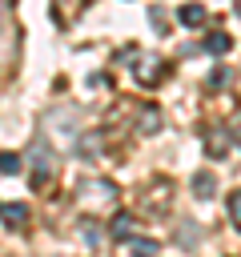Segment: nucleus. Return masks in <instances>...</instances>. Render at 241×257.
<instances>
[{
    "label": "nucleus",
    "mask_w": 241,
    "mask_h": 257,
    "mask_svg": "<svg viewBox=\"0 0 241 257\" xmlns=\"http://www.w3.org/2000/svg\"><path fill=\"white\" fill-rule=\"evenodd\" d=\"M116 201H120V193L108 177H84L76 185V205H80L84 217H112Z\"/></svg>",
    "instance_id": "f257e3e1"
},
{
    "label": "nucleus",
    "mask_w": 241,
    "mask_h": 257,
    "mask_svg": "<svg viewBox=\"0 0 241 257\" xmlns=\"http://www.w3.org/2000/svg\"><path fill=\"white\" fill-rule=\"evenodd\" d=\"M32 189H44L48 181H52V149L44 145V137H36L32 141Z\"/></svg>",
    "instance_id": "f03ea898"
},
{
    "label": "nucleus",
    "mask_w": 241,
    "mask_h": 257,
    "mask_svg": "<svg viewBox=\"0 0 241 257\" xmlns=\"http://www.w3.org/2000/svg\"><path fill=\"white\" fill-rule=\"evenodd\" d=\"M141 201H145V209H153V213H165L169 209V201H173V181H165V177H157L145 193H141Z\"/></svg>",
    "instance_id": "7ed1b4c3"
},
{
    "label": "nucleus",
    "mask_w": 241,
    "mask_h": 257,
    "mask_svg": "<svg viewBox=\"0 0 241 257\" xmlns=\"http://www.w3.org/2000/svg\"><path fill=\"white\" fill-rule=\"evenodd\" d=\"M133 72H137V80H141V84H149V88H153V84H161V76H165V60H161V56H141Z\"/></svg>",
    "instance_id": "20e7f679"
},
{
    "label": "nucleus",
    "mask_w": 241,
    "mask_h": 257,
    "mask_svg": "<svg viewBox=\"0 0 241 257\" xmlns=\"http://www.w3.org/2000/svg\"><path fill=\"white\" fill-rule=\"evenodd\" d=\"M229 145H233L229 128H209V137H205V153H209V161H221V157L229 153Z\"/></svg>",
    "instance_id": "39448f33"
},
{
    "label": "nucleus",
    "mask_w": 241,
    "mask_h": 257,
    "mask_svg": "<svg viewBox=\"0 0 241 257\" xmlns=\"http://www.w3.org/2000/svg\"><path fill=\"white\" fill-rule=\"evenodd\" d=\"M189 185H193V197H197V201H213V197H217V177H213L209 169H197Z\"/></svg>",
    "instance_id": "423d86ee"
},
{
    "label": "nucleus",
    "mask_w": 241,
    "mask_h": 257,
    "mask_svg": "<svg viewBox=\"0 0 241 257\" xmlns=\"http://www.w3.org/2000/svg\"><path fill=\"white\" fill-rule=\"evenodd\" d=\"M133 229H137V217H133V213H112V217H108L112 241H133Z\"/></svg>",
    "instance_id": "0eeeda50"
},
{
    "label": "nucleus",
    "mask_w": 241,
    "mask_h": 257,
    "mask_svg": "<svg viewBox=\"0 0 241 257\" xmlns=\"http://www.w3.org/2000/svg\"><path fill=\"white\" fill-rule=\"evenodd\" d=\"M80 8H84V0H52V20H56L60 28H68Z\"/></svg>",
    "instance_id": "6e6552de"
},
{
    "label": "nucleus",
    "mask_w": 241,
    "mask_h": 257,
    "mask_svg": "<svg viewBox=\"0 0 241 257\" xmlns=\"http://www.w3.org/2000/svg\"><path fill=\"white\" fill-rule=\"evenodd\" d=\"M0 217H4V225H8V229H20V225H28V205H20V201L0 205Z\"/></svg>",
    "instance_id": "1a4fd4ad"
},
{
    "label": "nucleus",
    "mask_w": 241,
    "mask_h": 257,
    "mask_svg": "<svg viewBox=\"0 0 241 257\" xmlns=\"http://www.w3.org/2000/svg\"><path fill=\"white\" fill-rule=\"evenodd\" d=\"M205 16H209V12H205V4H197V0H193V4H185V8L177 12V20H181L185 28H201V24H205Z\"/></svg>",
    "instance_id": "9d476101"
},
{
    "label": "nucleus",
    "mask_w": 241,
    "mask_h": 257,
    "mask_svg": "<svg viewBox=\"0 0 241 257\" xmlns=\"http://www.w3.org/2000/svg\"><path fill=\"white\" fill-rule=\"evenodd\" d=\"M137 128H141V133H161V108H157V104H145V108L137 112Z\"/></svg>",
    "instance_id": "9b49d317"
},
{
    "label": "nucleus",
    "mask_w": 241,
    "mask_h": 257,
    "mask_svg": "<svg viewBox=\"0 0 241 257\" xmlns=\"http://www.w3.org/2000/svg\"><path fill=\"white\" fill-rule=\"evenodd\" d=\"M229 48H233V36H229V32H209V36H205V52L225 56Z\"/></svg>",
    "instance_id": "f8f14e48"
},
{
    "label": "nucleus",
    "mask_w": 241,
    "mask_h": 257,
    "mask_svg": "<svg viewBox=\"0 0 241 257\" xmlns=\"http://www.w3.org/2000/svg\"><path fill=\"white\" fill-rule=\"evenodd\" d=\"M157 249H161V245H157L153 237H133V241H129V253H133V257H157Z\"/></svg>",
    "instance_id": "ddd939ff"
},
{
    "label": "nucleus",
    "mask_w": 241,
    "mask_h": 257,
    "mask_svg": "<svg viewBox=\"0 0 241 257\" xmlns=\"http://www.w3.org/2000/svg\"><path fill=\"white\" fill-rule=\"evenodd\" d=\"M20 169H24V157H20V153H8V149H4V153H0V173H4V177H16Z\"/></svg>",
    "instance_id": "4468645a"
},
{
    "label": "nucleus",
    "mask_w": 241,
    "mask_h": 257,
    "mask_svg": "<svg viewBox=\"0 0 241 257\" xmlns=\"http://www.w3.org/2000/svg\"><path fill=\"white\" fill-rule=\"evenodd\" d=\"M100 149V133H88V137H76V153L80 157H92Z\"/></svg>",
    "instance_id": "2eb2a0df"
},
{
    "label": "nucleus",
    "mask_w": 241,
    "mask_h": 257,
    "mask_svg": "<svg viewBox=\"0 0 241 257\" xmlns=\"http://www.w3.org/2000/svg\"><path fill=\"white\" fill-rule=\"evenodd\" d=\"M229 221L237 225V233H241V189L237 193H229Z\"/></svg>",
    "instance_id": "dca6fc26"
},
{
    "label": "nucleus",
    "mask_w": 241,
    "mask_h": 257,
    "mask_svg": "<svg viewBox=\"0 0 241 257\" xmlns=\"http://www.w3.org/2000/svg\"><path fill=\"white\" fill-rule=\"evenodd\" d=\"M225 80H229V68H225V64H217V68L209 72V80H205V84H209V88H221Z\"/></svg>",
    "instance_id": "f3484780"
},
{
    "label": "nucleus",
    "mask_w": 241,
    "mask_h": 257,
    "mask_svg": "<svg viewBox=\"0 0 241 257\" xmlns=\"http://www.w3.org/2000/svg\"><path fill=\"white\" fill-rule=\"evenodd\" d=\"M4 12H8V0H0V20H4Z\"/></svg>",
    "instance_id": "a211bd4d"
},
{
    "label": "nucleus",
    "mask_w": 241,
    "mask_h": 257,
    "mask_svg": "<svg viewBox=\"0 0 241 257\" xmlns=\"http://www.w3.org/2000/svg\"><path fill=\"white\" fill-rule=\"evenodd\" d=\"M233 12H237V16H241V0H233Z\"/></svg>",
    "instance_id": "6ab92c4d"
}]
</instances>
